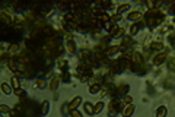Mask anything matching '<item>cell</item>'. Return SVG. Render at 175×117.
<instances>
[{
  "instance_id": "cell-1",
  "label": "cell",
  "mask_w": 175,
  "mask_h": 117,
  "mask_svg": "<svg viewBox=\"0 0 175 117\" xmlns=\"http://www.w3.org/2000/svg\"><path fill=\"white\" fill-rule=\"evenodd\" d=\"M80 104H82V98H80V97H75V98L70 101V104H69L70 111H72V110H76V108H77Z\"/></svg>"
},
{
  "instance_id": "cell-2",
  "label": "cell",
  "mask_w": 175,
  "mask_h": 117,
  "mask_svg": "<svg viewBox=\"0 0 175 117\" xmlns=\"http://www.w3.org/2000/svg\"><path fill=\"white\" fill-rule=\"evenodd\" d=\"M133 111H134V105L128 104V105H126V108H124V111H123V116L124 117H130L131 114H133Z\"/></svg>"
},
{
  "instance_id": "cell-3",
  "label": "cell",
  "mask_w": 175,
  "mask_h": 117,
  "mask_svg": "<svg viewBox=\"0 0 175 117\" xmlns=\"http://www.w3.org/2000/svg\"><path fill=\"white\" fill-rule=\"evenodd\" d=\"M102 108H104V103H102V101L96 103V104H95V107H93V114H98V113H101V111H102Z\"/></svg>"
},
{
  "instance_id": "cell-4",
  "label": "cell",
  "mask_w": 175,
  "mask_h": 117,
  "mask_svg": "<svg viewBox=\"0 0 175 117\" xmlns=\"http://www.w3.org/2000/svg\"><path fill=\"white\" fill-rule=\"evenodd\" d=\"M165 62V54H158L156 57H155V60H153V63L155 64H161Z\"/></svg>"
},
{
  "instance_id": "cell-5",
  "label": "cell",
  "mask_w": 175,
  "mask_h": 117,
  "mask_svg": "<svg viewBox=\"0 0 175 117\" xmlns=\"http://www.w3.org/2000/svg\"><path fill=\"white\" fill-rule=\"evenodd\" d=\"M2 91H3V94H6V95H10L12 94V88L7 85V83H2Z\"/></svg>"
},
{
  "instance_id": "cell-6",
  "label": "cell",
  "mask_w": 175,
  "mask_h": 117,
  "mask_svg": "<svg viewBox=\"0 0 175 117\" xmlns=\"http://www.w3.org/2000/svg\"><path fill=\"white\" fill-rule=\"evenodd\" d=\"M166 116V107H159L156 111V117H165Z\"/></svg>"
},
{
  "instance_id": "cell-7",
  "label": "cell",
  "mask_w": 175,
  "mask_h": 117,
  "mask_svg": "<svg viewBox=\"0 0 175 117\" xmlns=\"http://www.w3.org/2000/svg\"><path fill=\"white\" fill-rule=\"evenodd\" d=\"M85 110H86L88 114H91V116L93 114V107H92L91 103H85Z\"/></svg>"
},
{
  "instance_id": "cell-8",
  "label": "cell",
  "mask_w": 175,
  "mask_h": 117,
  "mask_svg": "<svg viewBox=\"0 0 175 117\" xmlns=\"http://www.w3.org/2000/svg\"><path fill=\"white\" fill-rule=\"evenodd\" d=\"M58 78H54V79H52L51 81V83H50V88H51L52 91H56V89H57V86H58Z\"/></svg>"
},
{
  "instance_id": "cell-9",
  "label": "cell",
  "mask_w": 175,
  "mask_h": 117,
  "mask_svg": "<svg viewBox=\"0 0 175 117\" xmlns=\"http://www.w3.org/2000/svg\"><path fill=\"white\" fill-rule=\"evenodd\" d=\"M48 111H50V103H48V101H44V103H42V113L47 114Z\"/></svg>"
},
{
  "instance_id": "cell-10",
  "label": "cell",
  "mask_w": 175,
  "mask_h": 117,
  "mask_svg": "<svg viewBox=\"0 0 175 117\" xmlns=\"http://www.w3.org/2000/svg\"><path fill=\"white\" fill-rule=\"evenodd\" d=\"M139 18H140V12H133V13H130V15H128V19H130V21L139 19Z\"/></svg>"
},
{
  "instance_id": "cell-11",
  "label": "cell",
  "mask_w": 175,
  "mask_h": 117,
  "mask_svg": "<svg viewBox=\"0 0 175 117\" xmlns=\"http://www.w3.org/2000/svg\"><path fill=\"white\" fill-rule=\"evenodd\" d=\"M67 50H69L70 53H75V51H76V46H75V42H70V41H69V44H67Z\"/></svg>"
},
{
  "instance_id": "cell-12",
  "label": "cell",
  "mask_w": 175,
  "mask_h": 117,
  "mask_svg": "<svg viewBox=\"0 0 175 117\" xmlns=\"http://www.w3.org/2000/svg\"><path fill=\"white\" fill-rule=\"evenodd\" d=\"M70 117H82V113L79 110H72L70 111Z\"/></svg>"
},
{
  "instance_id": "cell-13",
  "label": "cell",
  "mask_w": 175,
  "mask_h": 117,
  "mask_svg": "<svg viewBox=\"0 0 175 117\" xmlns=\"http://www.w3.org/2000/svg\"><path fill=\"white\" fill-rule=\"evenodd\" d=\"M12 85H13V88L15 89H19V81H18V78H12Z\"/></svg>"
},
{
  "instance_id": "cell-14",
  "label": "cell",
  "mask_w": 175,
  "mask_h": 117,
  "mask_svg": "<svg viewBox=\"0 0 175 117\" xmlns=\"http://www.w3.org/2000/svg\"><path fill=\"white\" fill-rule=\"evenodd\" d=\"M128 7H130L128 5H123V6H120V7L117 9V12H118V13H121V12H126V10H128Z\"/></svg>"
},
{
  "instance_id": "cell-15",
  "label": "cell",
  "mask_w": 175,
  "mask_h": 117,
  "mask_svg": "<svg viewBox=\"0 0 175 117\" xmlns=\"http://www.w3.org/2000/svg\"><path fill=\"white\" fill-rule=\"evenodd\" d=\"M89 91H91V92H92V94H93V92H98V91H99V85H98V83H95V85H92Z\"/></svg>"
},
{
  "instance_id": "cell-16",
  "label": "cell",
  "mask_w": 175,
  "mask_h": 117,
  "mask_svg": "<svg viewBox=\"0 0 175 117\" xmlns=\"http://www.w3.org/2000/svg\"><path fill=\"white\" fill-rule=\"evenodd\" d=\"M0 110H2V113H9V111L12 113V110L7 107V105H0Z\"/></svg>"
},
{
  "instance_id": "cell-17",
  "label": "cell",
  "mask_w": 175,
  "mask_h": 117,
  "mask_svg": "<svg viewBox=\"0 0 175 117\" xmlns=\"http://www.w3.org/2000/svg\"><path fill=\"white\" fill-rule=\"evenodd\" d=\"M127 91H130V86H128V85H124V86H121V89H120V94H126Z\"/></svg>"
},
{
  "instance_id": "cell-18",
  "label": "cell",
  "mask_w": 175,
  "mask_h": 117,
  "mask_svg": "<svg viewBox=\"0 0 175 117\" xmlns=\"http://www.w3.org/2000/svg\"><path fill=\"white\" fill-rule=\"evenodd\" d=\"M137 29H139V25H133V26H131V31H130V34L134 35L136 32H137Z\"/></svg>"
},
{
  "instance_id": "cell-19",
  "label": "cell",
  "mask_w": 175,
  "mask_h": 117,
  "mask_svg": "<svg viewBox=\"0 0 175 117\" xmlns=\"http://www.w3.org/2000/svg\"><path fill=\"white\" fill-rule=\"evenodd\" d=\"M152 48H161V47H162V44H161V42H152Z\"/></svg>"
},
{
  "instance_id": "cell-20",
  "label": "cell",
  "mask_w": 175,
  "mask_h": 117,
  "mask_svg": "<svg viewBox=\"0 0 175 117\" xmlns=\"http://www.w3.org/2000/svg\"><path fill=\"white\" fill-rule=\"evenodd\" d=\"M63 81H64V82H69V81H70V75L67 73V72L64 73V76H63Z\"/></svg>"
},
{
  "instance_id": "cell-21",
  "label": "cell",
  "mask_w": 175,
  "mask_h": 117,
  "mask_svg": "<svg viewBox=\"0 0 175 117\" xmlns=\"http://www.w3.org/2000/svg\"><path fill=\"white\" fill-rule=\"evenodd\" d=\"M47 86V83L44 81H38V88H45Z\"/></svg>"
},
{
  "instance_id": "cell-22",
  "label": "cell",
  "mask_w": 175,
  "mask_h": 117,
  "mask_svg": "<svg viewBox=\"0 0 175 117\" xmlns=\"http://www.w3.org/2000/svg\"><path fill=\"white\" fill-rule=\"evenodd\" d=\"M15 92H16V95H25V91H22V89H21V88H19V89H16V91H15Z\"/></svg>"
},
{
  "instance_id": "cell-23",
  "label": "cell",
  "mask_w": 175,
  "mask_h": 117,
  "mask_svg": "<svg viewBox=\"0 0 175 117\" xmlns=\"http://www.w3.org/2000/svg\"><path fill=\"white\" fill-rule=\"evenodd\" d=\"M120 19H121V15H120V13H118V15H114V16H112V21H120Z\"/></svg>"
},
{
  "instance_id": "cell-24",
  "label": "cell",
  "mask_w": 175,
  "mask_h": 117,
  "mask_svg": "<svg viewBox=\"0 0 175 117\" xmlns=\"http://www.w3.org/2000/svg\"><path fill=\"white\" fill-rule=\"evenodd\" d=\"M104 26H105V29H111V28H112V25H111L110 22H107V23L104 25Z\"/></svg>"
},
{
  "instance_id": "cell-25",
  "label": "cell",
  "mask_w": 175,
  "mask_h": 117,
  "mask_svg": "<svg viewBox=\"0 0 175 117\" xmlns=\"http://www.w3.org/2000/svg\"><path fill=\"white\" fill-rule=\"evenodd\" d=\"M124 99H126V103H131V97H128V95H126Z\"/></svg>"
},
{
  "instance_id": "cell-26",
  "label": "cell",
  "mask_w": 175,
  "mask_h": 117,
  "mask_svg": "<svg viewBox=\"0 0 175 117\" xmlns=\"http://www.w3.org/2000/svg\"><path fill=\"white\" fill-rule=\"evenodd\" d=\"M171 42H172V46H174V48H175V38H171Z\"/></svg>"
}]
</instances>
